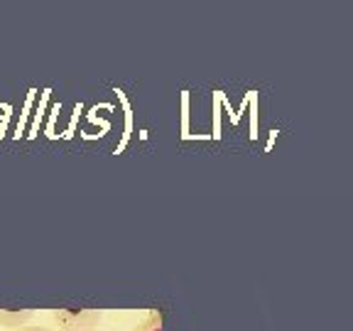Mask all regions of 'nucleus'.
<instances>
[{
    "mask_svg": "<svg viewBox=\"0 0 353 331\" xmlns=\"http://www.w3.org/2000/svg\"><path fill=\"white\" fill-rule=\"evenodd\" d=\"M57 331H91L103 321V309H52Z\"/></svg>",
    "mask_w": 353,
    "mask_h": 331,
    "instance_id": "f257e3e1",
    "label": "nucleus"
},
{
    "mask_svg": "<svg viewBox=\"0 0 353 331\" xmlns=\"http://www.w3.org/2000/svg\"><path fill=\"white\" fill-rule=\"evenodd\" d=\"M32 319L34 309H0V326L6 329H22V326H30Z\"/></svg>",
    "mask_w": 353,
    "mask_h": 331,
    "instance_id": "f03ea898",
    "label": "nucleus"
},
{
    "mask_svg": "<svg viewBox=\"0 0 353 331\" xmlns=\"http://www.w3.org/2000/svg\"><path fill=\"white\" fill-rule=\"evenodd\" d=\"M132 331H162V314L157 309H150L148 314L132 326Z\"/></svg>",
    "mask_w": 353,
    "mask_h": 331,
    "instance_id": "7ed1b4c3",
    "label": "nucleus"
},
{
    "mask_svg": "<svg viewBox=\"0 0 353 331\" xmlns=\"http://www.w3.org/2000/svg\"><path fill=\"white\" fill-rule=\"evenodd\" d=\"M15 331H57V329H47V326H22V329Z\"/></svg>",
    "mask_w": 353,
    "mask_h": 331,
    "instance_id": "20e7f679",
    "label": "nucleus"
},
{
    "mask_svg": "<svg viewBox=\"0 0 353 331\" xmlns=\"http://www.w3.org/2000/svg\"><path fill=\"white\" fill-rule=\"evenodd\" d=\"M91 331H103V329H91Z\"/></svg>",
    "mask_w": 353,
    "mask_h": 331,
    "instance_id": "39448f33",
    "label": "nucleus"
}]
</instances>
